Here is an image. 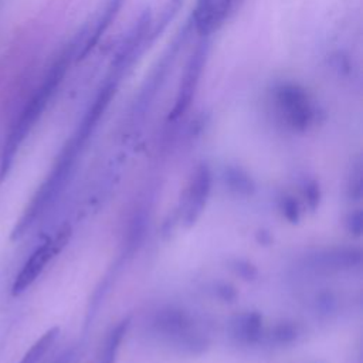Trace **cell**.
<instances>
[{
  "mask_svg": "<svg viewBox=\"0 0 363 363\" xmlns=\"http://www.w3.org/2000/svg\"><path fill=\"white\" fill-rule=\"evenodd\" d=\"M68 60H70V54L67 53L53 65L50 72L47 74L45 80L43 81L41 87L34 94L32 101L21 112L17 124L12 129L9 138L5 143V149L2 154V162H0V179H5L8 176L10 167H12V163H13V159L16 156V152L19 151V147L21 145V142L32 131L33 125L37 123V119L43 114L48 101H50L56 88L61 83L65 71L68 68Z\"/></svg>",
  "mask_w": 363,
  "mask_h": 363,
  "instance_id": "obj_1",
  "label": "cell"
},
{
  "mask_svg": "<svg viewBox=\"0 0 363 363\" xmlns=\"http://www.w3.org/2000/svg\"><path fill=\"white\" fill-rule=\"evenodd\" d=\"M81 147L76 143V141L72 139L70 145H67V148L61 154L60 159L57 160L53 172L50 176L47 178V180L41 185L39 191L36 193V196L33 198L32 203L26 209V211L23 213L20 222L16 225L13 230V240L20 238L24 233H26L32 225L37 220V217L41 216V213L53 203V200L60 195V191L64 189L67 179L71 174L72 165H74L77 152Z\"/></svg>",
  "mask_w": 363,
  "mask_h": 363,
  "instance_id": "obj_2",
  "label": "cell"
},
{
  "mask_svg": "<svg viewBox=\"0 0 363 363\" xmlns=\"http://www.w3.org/2000/svg\"><path fill=\"white\" fill-rule=\"evenodd\" d=\"M71 237V227L65 225L60 229L57 236L54 238H50L44 241L41 246H39L32 256L23 264L21 270L16 276L13 285H12V294L14 297L23 294L28 288H30L36 280L41 276L44 271L45 265L50 262L60 251L65 247L68 240Z\"/></svg>",
  "mask_w": 363,
  "mask_h": 363,
  "instance_id": "obj_3",
  "label": "cell"
},
{
  "mask_svg": "<svg viewBox=\"0 0 363 363\" xmlns=\"http://www.w3.org/2000/svg\"><path fill=\"white\" fill-rule=\"evenodd\" d=\"M274 100L289 127L307 129L313 119V107L309 95L297 84L284 83L276 87Z\"/></svg>",
  "mask_w": 363,
  "mask_h": 363,
  "instance_id": "obj_4",
  "label": "cell"
},
{
  "mask_svg": "<svg viewBox=\"0 0 363 363\" xmlns=\"http://www.w3.org/2000/svg\"><path fill=\"white\" fill-rule=\"evenodd\" d=\"M206 56H207V47L205 43H202L198 48L196 52L191 54L186 70H185V74L178 91V96H176V101H175V107L172 110V112L169 114V119L175 121L178 118H180L190 107L193 96H195L196 88L199 85L200 81V76H202V71L206 63Z\"/></svg>",
  "mask_w": 363,
  "mask_h": 363,
  "instance_id": "obj_5",
  "label": "cell"
},
{
  "mask_svg": "<svg viewBox=\"0 0 363 363\" xmlns=\"http://www.w3.org/2000/svg\"><path fill=\"white\" fill-rule=\"evenodd\" d=\"M211 189V172L207 165H200L198 171L191 179L187 191L186 200V211H185V222L187 226L195 223L206 205V200L210 195Z\"/></svg>",
  "mask_w": 363,
  "mask_h": 363,
  "instance_id": "obj_6",
  "label": "cell"
},
{
  "mask_svg": "<svg viewBox=\"0 0 363 363\" xmlns=\"http://www.w3.org/2000/svg\"><path fill=\"white\" fill-rule=\"evenodd\" d=\"M225 16L220 0H198L196 8L193 10V21L200 36L211 33Z\"/></svg>",
  "mask_w": 363,
  "mask_h": 363,
  "instance_id": "obj_7",
  "label": "cell"
},
{
  "mask_svg": "<svg viewBox=\"0 0 363 363\" xmlns=\"http://www.w3.org/2000/svg\"><path fill=\"white\" fill-rule=\"evenodd\" d=\"M362 261V253L356 249H332L313 257V265H322L324 269H352Z\"/></svg>",
  "mask_w": 363,
  "mask_h": 363,
  "instance_id": "obj_8",
  "label": "cell"
},
{
  "mask_svg": "<svg viewBox=\"0 0 363 363\" xmlns=\"http://www.w3.org/2000/svg\"><path fill=\"white\" fill-rule=\"evenodd\" d=\"M262 329V318L257 312H247L236 317L233 321V333L240 341L253 344L258 341Z\"/></svg>",
  "mask_w": 363,
  "mask_h": 363,
  "instance_id": "obj_9",
  "label": "cell"
},
{
  "mask_svg": "<svg viewBox=\"0 0 363 363\" xmlns=\"http://www.w3.org/2000/svg\"><path fill=\"white\" fill-rule=\"evenodd\" d=\"M189 324L190 322L186 313L176 309H167L160 312L155 321V326L158 328V331L166 335L185 333V331L189 328Z\"/></svg>",
  "mask_w": 363,
  "mask_h": 363,
  "instance_id": "obj_10",
  "label": "cell"
},
{
  "mask_svg": "<svg viewBox=\"0 0 363 363\" xmlns=\"http://www.w3.org/2000/svg\"><path fill=\"white\" fill-rule=\"evenodd\" d=\"M128 325H129V320L123 321L112 329V332L110 333L108 340L105 342V346L103 349L100 363H115L118 351L121 348V344H123V340L127 333Z\"/></svg>",
  "mask_w": 363,
  "mask_h": 363,
  "instance_id": "obj_11",
  "label": "cell"
},
{
  "mask_svg": "<svg viewBox=\"0 0 363 363\" xmlns=\"http://www.w3.org/2000/svg\"><path fill=\"white\" fill-rule=\"evenodd\" d=\"M57 335H59V328L48 329L41 338H39L36 344L26 352V355L21 357L19 363H40L41 359L48 352V349H50L52 345L54 344Z\"/></svg>",
  "mask_w": 363,
  "mask_h": 363,
  "instance_id": "obj_12",
  "label": "cell"
},
{
  "mask_svg": "<svg viewBox=\"0 0 363 363\" xmlns=\"http://www.w3.org/2000/svg\"><path fill=\"white\" fill-rule=\"evenodd\" d=\"M123 2H124V0H110V3H108V6H107V9H105V13H104L103 19L100 20L98 26H96L94 34L91 36V39H90L88 43H87V45L84 47V50H83V53H81V57H84V56L91 50V48H92L96 43H98L100 37H101V36L105 33V30L108 29V26L111 24V21L114 20V17H115L116 12L119 10L121 5H123Z\"/></svg>",
  "mask_w": 363,
  "mask_h": 363,
  "instance_id": "obj_13",
  "label": "cell"
},
{
  "mask_svg": "<svg viewBox=\"0 0 363 363\" xmlns=\"http://www.w3.org/2000/svg\"><path fill=\"white\" fill-rule=\"evenodd\" d=\"M226 182L233 190L243 193V195H250V193H253L254 190L253 180L249 178V175L241 172L240 169L230 167L226 174Z\"/></svg>",
  "mask_w": 363,
  "mask_h": 363,
  "instance_id": "obj_14",
  "label": "cell"
},
{
  "mask_svg": "<svg viewBox=\"0 0 363 363\" xmlns=\"http://www.w3.org/2000/svg\"><path fill=\"white\" fill-rule=\"evenodd\" d=\"M274 338L280 344H291L297 340V329L291 324H281L276 328Z\"/></svg>",
  "mask_w": 363,
  "mask_h": 363,
  "instance_id": "obj_15",
  "label": "cell"
},
{
  "mask_svg": "<svg viewBox=\"0 0 363 363\" xmlns=\"http://www.w3.org/2000/svg\"><path fill=\"white\" fill-rule=\"evenodd\" d=\"M281 209L285 219L291 223H298L300 220V207L294 198H284L281 202Z\"/></svg>",
  "mask_w": 363,
  "mask_h": 363,
  "instance_id": "obj_16",
  "label": "cell"
},
{
  "mask_svg": "<svg viewBox=\"0 0 363 363\" xmlns=\"http://www.w3.org/2000/svg\"><path fill=\"white\" fill-rule=\"evenodd\" d=\"M233 269L236 270V273L241 278H245L247 281H251V280H254L258 276V271H257V269L254 267V265L250 264L249 261H245V260H237L234 262Z\"/></svg>",
  "mask_w": 363,
  "mask_h": 363,
  "instance_id": "obj_17",
  "label": "cell"
},
{
  "mask_svg": "<svg viewBox=\"0 0 363 363\" xmlns=\"http://www.w3.org/2000/svg\"><path fill=\"white\" fill-rule=\"evenodd\" d=\"M346 229L351 234L359 237L362 234V230H363V214L360 210L357 211H353L348 216L346 219Z\"/></svg>",
  "mask_w": 363,
  "mask_h": 363,
  "instance_id": "obj_18",
  "label": "cell"
},
{
  "mask_svg": "<svg viewBox=\"0 0 363 363\" xmlns=\"http://www.w3.org/2000/svg\"><path fill=\"white\" fill-rule=\"evenodd\" d=\"M305 198L312 210L317 209V206L320 205V199H321V191H320V186L317 182H309L305 186Z\"/></svg>",
  "mask_w": 363,
  "mask_h": 363,
  "instance_id": "obj_19",
  "label": "cell"
},
{
  "mask_svg": "<svg viewBox=\"0 0 363 363\" xmlns=\"http://www.w3.org/2000/svg\"><path fill=\"white\" fill-rule=\"evenodd\" d=\"M349 196L353 199H360L362 195V171L360 167L356 169V174L352 176L349 183Z\"/></svg>",
  "mask_w": 363,
  "mask_h": 363,
  "instance_id": "obj_20",
  "label": "cell"
},
{
  "mask_svg": "<svg viewBox=\"0 0 363 363\" xmlns=\"http://www.w3.org/2000/svg\"><path fill=\"white\" fill-rule=\"evenodd\" d=\"M217 294H219V297L222 298V300H225V301H233V300H236V297H237V294H236V291H234V288L233 287H230V285H220L219 288H217Z\"/></svg>",
  "mask_w": 363,
  "mask_h": 363,
  "instance_id": "obj_21",
  "label": "cell"
},
{
  "mask_svg": "<svg viewBox=\"0 0 363 363\" xmlns=\"http://www.w3.org/2000/svg\"><path fill=\"white\" fill-rule=\"evenodd\" d=\"M230 3H231V0H220V6H222V10H223L225 14L227 13V10L230 8Z\"/></svg>",
  "mask_w": 363,
  "mask_h": 363,
  "instance_id": "obj_22",
  "label": "cell"
}]
</instances>
